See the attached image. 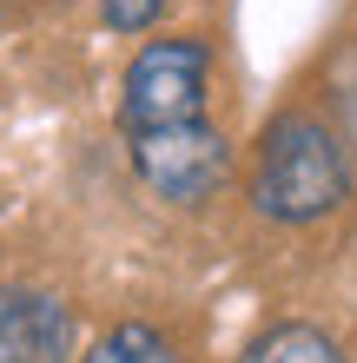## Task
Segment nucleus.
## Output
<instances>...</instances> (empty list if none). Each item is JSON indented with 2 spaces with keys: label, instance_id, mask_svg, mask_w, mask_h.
Instances as JSON below:
<instances>
[{
  "label": "nucleus",
  "instance_id": "6",
  "mask_svg": "<svg viewBox=\"0 0 357 363\" xmlns=\"http://www.w3.org/2000/svg\"><path fill=\"white\" fill-rule=\"evenodd\" d=\"M79 363H179V350L165 344L153 324H113Z\"/></svg>",
  "mask_w": 357,
  "mask_h": 363
},
{
  "label": "nucleus",
  "instance_id": "3",
  "mask_svg": "<svg viewBox=\"0 0 357 363\" xmlns=\"http://www.w3.org/2000/svg\"><path fill=\"white\" fill-rule=\"evenodd\" d=\"M126 152H133V172L145 179V191H159L165 205H205L232 172V145L212 119L126 133Z\"/></svg>",
  "mask_w": 357,
  "mask_h": 363
},
{
  "label": "nucleus",
  "instance_id": "8",
  "mask_svg": "<svg viewBox=\"0 0 357 363\" xmlns=\"http://www.w3.org/2000/svg\"><path fill=\"white\" fill-rule=\"evenodd\" d=\"M338 119H344V145L357 152V60H351L344 79H338Z\"/></svg>",
  "mask_w": 357,
  "mask_h": 363
},
{
  "label": "nucleus",
  "instance_id": "5",
  "mask_svg": "<svg viewBox=\"0 0 357 363\" xmlns=\"http://www.w3.org/2000/svg\"><path fill=\"white\" fill-rule=\"evenodd\" d=\"M245 363H344V350L331 344L318 324H278V330H265L258 344H251Z\"/></svg>",
  "mask_w": 357,
  "mask_h": 363
},
{
  "label": "nucleus",
  "instance_id": "2",
  "mask_svg": "<svg viewBox=\"0 0 357 363\" xmlns=\"http://www.w3.org/2000/svg\"><path fill=\"white\" fill-rule=\"evenodd\" d=\"M205 73H212L205 40H192V33L145 40L119 79V125L126 133H153V125L205 119Z\"/></svg>",
  "mask_w": 357,
  "mask_h": 363
},
{
  "label": "nucleus",
  "instance_id": "7",
  "mask_svg": "<svg viewBox=\"0 0 357 363\" xmlns=\"http://www.w3.org/2000/svg\"><path fill=\"white\" fill-rule=\"evenodd\" d=\"M159 13H165V0H99V20L113 33H145Z\"/></svg>",
  "mask_w": 357,
  "mask_h": 363
},
{
  "label": "nucleus",
  "instance_id": "4",
  "mask_svg": "<svg viewBox=\"0 0 357 363\" xmlns=\"http://www.w3.org/2000/svg\"><path fill=\"white\" fill-rule=\"evenodd\" d=\"M73 311L67 297L33 284H0V363H67Z\"/></svg>",
  "mask_w": 357,
  "mask_h": 363
},
{
  "label": "nucleus",
  "instance_id": "1",
  "mask_svg": "<svg viewBox=\"0 0 357 363\" xmlns=\"http://www.w3.org/2000/svg\"><path fill=\"white\" fill-rule=\"evenodd\" d=\"M351 199V145L311 113H285L265 125L251 165V205L271 225H318Z\"/></svg>",
  "mask_w": 357,
  "mask_h": 363
}]
</instances>
